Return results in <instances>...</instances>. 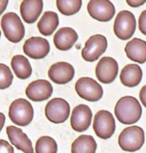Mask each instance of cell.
I'll return each mask as SVG.
<instances>
[{
  "instance_id": "d6a6232c",
  "label": "cell",
  "mask_w": 146,
  "mask_h": 153,
  "mask_svg": "<svg viewBox=\"0 0 146 153\" xmlns=\"http://www.w3.org/2000/svg\"><path fill=\"white\" fill-rule=\"evenodd\" d=\"M0 37H1V31H0Z\"/></svg>"
},
{
  "instance_id": "4dcf8cb0",
  "label": "cell",
  "mask_w": 146,
  "mask_h": 153,
  "mask_svg": "<svg viewBox=\"0 0 146 153\" xmlns=\"http://www.w3.org/2000/svg\"><path fill=\"white\" fill-rule=\"evenodd\" d=\"M8 1H9V0H0V15L4 12L5 9H6V7L8 5Z\"/></svg>"
},
{
  "instance_id": "5b68a950",
  "label": "cell",
  "mask_w": 146,
  "mask_h": 153,
  "mask_svg": "<svg viewBox=\"0 0 146 153\" xmlns=\"http://www.w3.org/2000/svg\"><path fill=\"white\" fill-rule=\"evenodd\" d=\"M136 30V19L132 12L122 10L117 14L113 25V31L117 38L128 40Z\"/></svg>"
},
{
  "instance_id": "d4e9b609",
  "label": "cell",
  "mask_w": 146,
  "mask_h": 153,
  "mask_svg": "<svg viewBox=\"0 0 146 153\" xmlns=\"http://www.w3.org/2000/svg\"><path fill=\"white\" fill-rule=\"evenodd\" d=\"M58 146L55 139L50 136H42L36 141L35 153H57Z\"/></svg>"
},
{
  "instance_id": "9c48e42d",
  "label": "cell",
  "mask_w": 146,
  "mask_h": 153,
  "mask_svg": "<svg viewBox=\"0 0 146 153\" xmlns=\"http://www.w3.org/2000/svg\"><path fill=\"white\" fill-rule=\"evenodd\" d=\"M75 90L80 97L90 102H96L103 96L102 86L90 77H81L77 80Z\"/></svg>"
},
{
  "instance_id": "52a82bcc",
  "label": "cell",
  "mask_w": 146,
  "mask_h": 153,
  "mask_svg": "<svg viewBox=\"0 0 146 153\" xmlns=\"http://www.w3.org/2000/svg\"><path fill=\"white\" fill-rule=\"evenodd\" d=\"M107 39L104 35L95 34L90 36L85 42L84 48L81 51L82 58L87 62H94L106 51Z\"/></svg>"
},
{
  "instance_id": "9a60e30c",
  "label": "cell",
  "mask_w": 146,
  "mask_h": 153,
  "mask_svg": "<svg viewBox=\"0 0 146 153\" xmlns=\"http://www.w3.org/2000/svg\"><path fill=\"white\" fill-rule=\"evenodd\" d=\"M25 93L30 100L35 101V102H40V101L48 99L52 95L53 87L51 83L47 80L38 79L31 82L27 86Z\"/></svg>"
},
{
  "instance_id": "ba28073f",
  "label": "cell",
  "mask_w": 146,
  "mask_h": 153,
  "mask_svg": "<svg viewBox=\"0 0 146 153\" xmlns=\"http://www.w3.org/2000/svg\"><path fill=\"white\" fill-rule=\"evenodd\" d=\"M70 114V106L63 98H53L45 106V116L50 122L59 124L65 122Z\"/></svg>"
},
{
  "instance_id": "f1b7e54d",
  "label": "cell",
  "mask_w": 146,
  "mask_h": 153,
  "mask_svg": "<svg viewBox=\"0 0 146 153\" xmlns=\"http://www.w3.org/2000/svg\"><path fill=\"white\" fill-rule=\"evenodd\" d=\"M126 2L130 7L136 8L139 6H142L146 2V0H126Z\"/></svg>"
},
{
  "instance_id": "603a6c76",
  "label": "cell",
  "mask_w": 146,
  "mask_h": 153,
  "mask_svg": "<svg viewBox=\"0 0 146 153\" xmlns=\"http://www.w3.org/2000/svg\"><path fill=\"white\" fill-rule=\"evenodd\" d=\"M97 144L91 135H81L73 141L71 153H96Z\"/></svg>"
},
{
  "instance_id": "5bb4252c",
  "label": "cell",
  "mask_w": 146,
  "mask_h": 153,
  "mask_svg": "<svg viewBox=\"0 0 146 153\" xmlns=\"http://www.w3.org/2000/svg\"><path fill=\"white\" fill-rule=\"evenodd\" d=\"M75 75L73 65L68 62H57L50 66L48 76L56 84H66L73 79Z\"/></svg>"
},
{
  "instance_id": "7402d4cb",
  "label": "cell",
  "mask_w": 146,
  "mask_h": 153,
  "mask_svg": "<svg viewBox=\"0 0 146 153\" xmlns=\"http://www.w3.org/2000/svg\"><path fill=\"white\" fill-rule=\"evenodd\" d=\"M11 67L16 77L19 79H27L32 74V67L29 60L23 55H15L11 60Z\"/></svg>"
},
{
  "instance_id": "7c38bea8",
  "label": "cell",
  "mask_w": 146,
  "mask_h": 153,
  "mask_svg": "<svg viewBox=\"0 0 146 153\" xmlns=\"http://www.w3.org/2000/svg\"><path fill=\"white\" fill-rule=\"evenodd\" d=\"M25 55L32 59H42L48 55L50 51V44L42 37L34 36L27 39L23 45Z\"/></svg>"
},
{
  "instance_id": "1f68e13d",
  "label": "cell",
  "mask_w": 146,
  "mask_h": 153,
  "mask_svg": "<svg viewBox=\"0 0 146 153\" xmlns=\"http://www.w3.org/2000/svg\"><path fill=\"white\" fill-rule=\"evenodd\" d=\"M4 124H5V115L0 112V131L2 130Z\"/></svg>"
},
{
  "instance_id": "4316f807",
  "label": "cell",
  "mask_w": 146,
  "mask_h": 153,
  "mask_svg": "<svg viewBox=\"0 0 146 153\" xmlns=\"http://www.w3.org/2000/svg\"><path fill=\"white\" fill-rule=\"evenodd\" d=\"M138 27L140 32L146 35V10L142 11L138 19Z\"/></svg>"
},
{
  "instance_id": "484cf974",
  "label": "cell",
  "mask_w": 146,
  "mask_h": 153,
  "mask_svg": "<svg viewBox=\"0 0 146 153\" xmlns=\"http://www.w3.org/2000/svg\"><path fill=\"white\" fill-rule=\"evenodd\" d=\"M13 74L11 72L9 66L0 63V90L7 89L12 84Z\"/></svg>"
},
{
  "instance_id": "8fae6325",
  "label": "cell",
  "mask_w": 146,
  "mask_h": 153,
  "mask_svg": "<svg viewBox=\"0 0 146 153\" xmlns=\"http://www.w3.org/2000/svg\"><path fill=\"white\" fill-rule=\"evenodd\" d=\"M95 74L98 81L104 84H109L116 79L118 74V63L109 56L102 57L95 68Z\"/></svg>"
},
{
  "instance_id": "6da1fadb",
  "label": "cell",
  "mask_w": 146,
  "mask_h": 153,
  "mask_svg": "<svg viewBox=\"0 0 146 153\" xmlns=\"http://www.w3.org/2000/svg\"><path fill=\"white\" fill-rule=\"evenodd\" d=\"M116 118L122 124L136 123L142 114V108L139 101L133 96H124L117 101L114 109Z\"/></svg>"
},
{
  "instance_id": "2e32d148",
  "label": "cell",
  "mask_w": 146,
  "mask_h": 153,
  "mask_svg": "<svg viewBox=\"0 0 146 153\" xmlns=\"http://www.w3.org/2000/svg\"><path fill=\"white\" fill-rule=\"evenodd\" d=\"M6 133L9 141L15 148L23 153H34L31 140L22 131V129L18 128L17 126L10 125L6 128Z\"/></svg>"
},
{
  "instance_id": "44dd1931",
  "label": "cell",
  "mask_w": 146,
  "mask_h": 153,
  "mask_svg": "<svg viewBox=\"0 0 146 153\" xmlns=\"http://www.w3.org/2000/svg\"><path fill=\"white\" fill-rule=\"evenodd\" d=\"M59 24V17L54 11H46L37 24L39 32L44 36H50Z\"/></svg>"
},
{
  "instance_id": "83f0119b",
  "label": "cell",
  "mask_w": 146,
  "mask_h": 153,
  "mask_svg": "<svg viewBox=\"0 0 146 153\" xmlns=\"http://www.w3.org/2000/svg\"><path fill=\"white\" fill-rule=\"evenodd\" d=\"M0 153H14V149L6 140L0 139Z\"/></svg>"
},
{
  "instance_id": "277c9868",
  "label": "cell",
  "mask_w": 146,
  "mask_h": 153,
  "mask_svg": "<svg viewBox=\"0 0 146 153\" xmlns=\"http://www.w3.org/2000/svg\"><path fill=\"white\" fill-rule=\"evenodd\" d=\"M1 28L5 37L12 43H18L25 35V27L20 17L14 12L4 14L1 18Z\"/></svg>"
},
{
  "instance_id": "d6986e66",
  "label": "cell",
  "mask_w": 146,
  "mask_h": 153,
  "mask_svg": "<svg viewBox=\"0 0 146 153\" xmlns=\"http://www.w3.org/2000/svg\"><path fill=\"white\" fill-rule=\"evenodd\" d=\"M125 53L130 60L143 64L146 62V41L140 38H133L127 42Z\"/></svg>"
},
{
  "instance_id": "f546056e",
  "label": "cell",
  "mask_w": 146,
  "mask_h": 153,
  "mask_svg": "<svg viewBox=\"0 0 146 153\" xmlns=\"http://www.w3.org/2000/svg\"><path fill=\"white\" fill-rule=\"evenodd\" d=\"M139 97L141 100L142 105H144V107L146 108V85H144L141 88V90L139 92Z\"/></svg>"
},
{
  "instance_id": "4fadbf2b",
  "label": "cell",
  "mask_w": 146,
  "mask_h": 153,
  "mask_svg": "<svg viewBox=\"0 0 146 153\" xmlns=\"http://www.w3.org/2000/svg\"><path fill=\"white\" fill-rule=\"evenodd\" d=\"M92 121V111L89 106L79 104L73 108L71 113V127L77 132H83L89 128Z\"/></svg>"
},
{
  "instance_id": "cb8c5ba5",
  "label": "cell",
  "mask_w": 146,
  "mask_h": 153,
  "mask_svg": "<svg viewBox=\"0 0 146 153\" xmlns=\"http://www.w3.org/2000/svg\"><path fill=\"white\" fill-rule=\"evenodd\" d=\"M56 6L61 14L71 16L81 9L82 0H56Z\"/></svg>"
},
{
  "instance_id": "8992f818",
  "label": "cell",
  "mask_w": 146,
  "mask_h": 153,
  "mask_svg": "<svg viewBox=\"0 0 146 153\" xmlns=\"http://www.w3.org/2000/svg\"><path fill=\"white\" fill-rule=\"evenodd\" d=\"M115 119L108 110H99L94 116L93 129L97 137L109 139L115 132Z\"/></svg>"
},
{
  "instance_id": "30bf717a",
  "label": "cell",
  "mask_w": 146,
  "mask_h": 153,
  "mask_svg": "<svg viewBox=\"0 0 146 153\" xmlns=\"http://www.w3.org/2000/svg\"><path fill=\"white\" fill-rule=\"evenodd\" d=\"M87 11L93 19L100 22H108L114 17L115 6L110 0H90Z\"/></svg>"
},
{
  "instance_id": "e0dca14e",
  "label": "cell",
  "mask_w": 146,
  "mask_h": 153,
  "mask_svg": "<svg viewBox=\"0 0 146 153\" xmlns=\"http://www.w3.org/2000/svg\"><path fill=\"white\" fill-rule=\"evenodd\" d=\"M78 40V34L71 27H62L57 30L53 37L55 47L60 51H67L75 45Z\"/></svg>"
},
{
  "instance_id": "7a4b0ae2",
  "label": "cell",
  "mask_w": 146,
  "mask_h": 153,
  "mask_svg": "<svg viewBox=\"0 0 146 153\" xmlns=\"http://www.w3.org/2000/svg\"><path fill=\"white\" fill-rule=\"evenodd\" d=\"M8 116L16 125L27 126L31 123L34 117L33 106L28 100L24 98H18L10 104Z\"/></svg>"
},
{
  "instance_id": "ffe728a7",
  "label": "cell",
  "mask_w": 146,
  "mask_h": 153,
  "mask_svg": "<svg viewBox=\"0 0 146 153\" xmlns=\"http://www.w3.org/2000/svg\"><path fill=\"white\" fill-rule=\"evenodd\" d=\"M142 69L137 64H127L122 68L120 73V81L126 87H136L141 82Z\"/></svg>"
},
{
  "instance_id": "ac0fdd59",
  "label": "cell",
  "mask_w": 146,
  "mask_h": 153,
  "mask_svg": "<svg viewBox=\"0 0 146 153\" xmlns=\"http://www.w3.org/2000/svg\"><path fill=\"white\" fill-rule=\"evenodd\" d=\"M42 9L43 0H23L20 5V14L25 22L31 24L41 15Z\"/></svg>"
},
{
  "instance_id": "3957f363",
  "label": "cell",
  "mask_w": 146,
  "mask_h": 153,
  "mask_svg": "<svg viewBox=\"0 0 146 153\" xmlns=\"http://www.w3.org/2000/svg\"><path fill=\"white\" fill-rule=\"evenodd\" d=\"M145 141L144 130L139 126H129L123 129L118 137L120 148L127 152H135L143 146Z\"/></svg>"
}]
</instances>
